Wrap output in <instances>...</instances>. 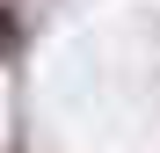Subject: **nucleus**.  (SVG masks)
I'll return each mask as SVG.
<instances>
[{"label":"nucleus","mask_w":160,"mask_h":153,"mask_svg":"<svg viewBox=\"0 0 160 153\" xmlns=\"http://www.w3.org/2000/svg\"><path fill=\"white\" fill-rule=\"evenodd\" d=\"M15 44V8H0V51Z\"/></svg>","instance_id":"1"}]
</instances>
